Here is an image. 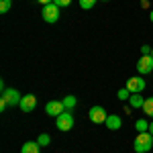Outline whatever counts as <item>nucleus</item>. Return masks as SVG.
I'll return each mask as SVG.
<instances>
[{
	"instance_id": "18",
	"label": "nucleus",
	"mask_w": 153,
	"mask_h": 153,
	"mask_svg": "<svg viewBox=\"0 0 153 153\" xmlns=\"http://www.w3.org/2000/svg\"><path fill=\"white\" fill-rule=\"evenodd\" d=\"M37 143H39L41 147H47L49 143H51V137H49L47 133H41V135H39V139H37Z\"/></svg>"
},
{
	"instance_id": "10",
	"label": "nucleus",
	"mask_w": 153,
	"mask_h": 153,
	"mask_svg": "<svg viewBox=\"0 0 153 153\" xmlns=\"http://www.w3.org/2000/svg\"><path fill=\"white\" fill-rule=\"evenodd\" d=\"M104 125H106L110 131H118L120 127H123V120H120V117H118V114H110V117L106 118Z\"/></svg>"
},
{
	"instance_id": "27",
	"label": "nucleus",
	"mask_w": 153,
	"mask_h": 153,
	"mask_svg": "<svg viewBox=\"0 0 153 153\" xmlns=\"http://www.w3.org/2000/svg\"><path fill=\"white\" fill-rule=\"evenodd\" d=\"M151 55H153V47H151Z\"/></svg>"
},
{
	"instance_id": "21",
	"label": "nucleus",
	"mask_w": 153,
	"mask_h": 153,
	"mask_svg": "<svg viewBox=\"0 0 153 153\" xmlns=\"http://www.w3.org/2000/svg\"><path fill=\"white\" fill-rule=\"evenodd\" d=\"M141 55H151V47L149 45H141Z\"/></svg>"
},
{
	"instance_id": "23",
	"label": "nucleus",
	"mask_w": 153,
	"mask_h": 153,
	"mask_svg": "<svg viewBox=\"0 0 153 153\" xmlns=\"http://www.w3.org/2000/svg\"><path fill=\"white\" fill-rule=\"evenodd\" d=\"M141 6L143 8H149V0H141Z\"/></svg>"
},
{
	"instance_id": "4",
	"label": "nucleus",
	"mask_w": 153,
	"mask_h": 153,
	"mask_svg": "<svg viewBox=\"0 0 153 153\" xmlns=\"http://www.w3.org/2000/svg\"><path fill=\"white\" fill-rule=\"evenodd\" d=\"M151 71H153V55H141V59L137 61V74L147 76Z\"/></svg>"
},
{
	"instance_id": "5",
	"label": "nucleus",
	"mask_w": 153,
	"mask_h": 153,
	"mask_svg": "<svg viewBox=\"0 0 153 153\" xmlns=\"http://www.w3.org/2000/svg\"><path fill=\"white\" fill-rule=\"evenodd\" d=\"M145 78L143 76H135V78H129V82H127V88L131 90V94H143V90H145Z\"/></svg>"
},
{
	"instance_id": "20",
	"label": "nucleus",
	"mask_w": 153,
	"mask_h": 153,
	"mask_svg": "<svg viewBox=\"0 0 153 153\" xmlns=\"http://www.w3.org/2000/svg\"><path fill=\"white\" fill-rule=\"evenodd\" d=\"M70 2H71V0H53V4H57L59 8H63V6H68Z\"/></svg>"
},
{
	"instance_id": "25",
	"label": "nucleus",
	"mask_w": 153,
	"mask_h": 153,
	"mask_svg": "<svg viewBox=\"0 0 153 153\" xmlns=\"http://www.w3.org/2000/svg\"><path fill=\"white\" fill-rule=\"evenodd\" d=\"M149 21H151V23H153V10L149 12Z\"/></svg>"
},
{
	"instance_id": "13",
	"label": "nucleus",
	"mask_w": 153,
	"mask_h": 153,
	"mask_svg": "<svg viewBox=\"0 0 153 153\" xmlns=\"http://www.w3.org/2000/svg\"><path fill=\"white\" fill-rule=\"evenodd\" d=\"M61 102H63V106H65V110H74V108L78 106V98H76V96H71V94H68Z\"/></svg>"
},
{
	"instance_id": "14",
	"label": "nucleus",
	"mask_w": 153,
	"mask_h": 153,
	"mask_svg": "<svg viewBox=\"0 0 153 153\" xmlns=\"http://www.w3.org/2000/svg\"><path fill=\"white\" fill-rule=\"evenodd\" d=\"M135 129L139 131V133H147V131H149V123H147L145 118H139V120L135 123Z\"/></svg>"
},
{
	"instance_id": "15",
	"label": "nucleus",
	"mask_w": 153,
	"mask_h": 153,
	"mask_svg": "<svg viewBox=\"0 0 153 153\" xmlns=\"http://www.w3.org/2000/svg\"><path fill=\"white\" fill-rule=\"evenodd\" d=\"M143 112H145L147 117H153V96L145 100V104H143Z\"/></svg>"
},
{
	"instance_id": "7",
	"label": "nucleus",
	"mask_w": 153,
	"mask_h": 153,
	"mask_svg": "<svg viewBox=\"0 0 153 153\" xmlns=\"http://www.w3.org/2000/svg\"><path fill=\"white\" fill-rule=\"evenodd\" d=\"M88 117H90V120H92V123L100 125V123H106L108 114H106V110L102 108V106H92V108L88 110Z\"/></svg>"
},
{
	"instance_id": "19",
	"label": "nucleus",
	"mask_w": 153,
	"mask_h": 153,
	"mask_svg": "<svg viewBox=\"0 0 153 153\" xmlns=\"http://www.w3.org/2000/svg\"><path fill=\"white\" fill-rule=\"evenodd\" d=\"M117 96H118V100H129L131 98V90L129 88H120L117 92Z\"/></svg>"
},
{
	"instance_id": "9",
	"label": "nucleus",
	"mask_w": 153,
	"mask_h": 153,
	"mask_svg": "<svg viewBox=\"0 0 153 153\" xmlns=\"http://www.w3.org/2000/svg\"><path fill=\"white\" fill-rule=\"evenodd\" d=\"M37 106V96L35 94H25L23 98H21V104H19V108L23 110V112H33Z\"/></svg>"
},
{
	"instance_id": "22",
	"label": "nucleus",
	"mask_w": 153,
	"mask_h": 153,
	"mask_svg": "<svg viewBox=\"0 0 153 153\" xmlns=\"http://www.w3.org/2000/svg\"><path fill=\"white\" fill-rule=\"evenodd\" d=\"M37 2H39V4H43V6H47V4H51V2H53V0H37Z\"/></svg>"
},
{
	"instance_id": "3",
	"label": "nucleus",
	"mask_w": 153,
	"mask_h": 153,
	"mask_svg": "<svg viewBox=\"0 0 153 153\" xmlns=\"http://www.w3.org/2000/svg\"><path fill=\"white\" fill-rule=\"evenodd\" d=\"M59 14H61V8H59L57 4H53V2L47 4V6H43V10H41V16H43L45 23H57Z\"/></svg>"
},
{
	"instance_id": "24",
	"label": "nucleus",
	"mask_w": 153,
	"mask_h": 153,
	"mask_svg": "<svg viewBox=\"0 0 153 153\" xmlns=\"http://www.w3.org/2000/svg\"><path fill=\"white\" fill-rule=\"evenodd\" d=\"M123 110H125V114H131V112H133V108H131V106H125Z\"/></svg>"
},
{
	"instance_id": "12",
	"label": "nucleus",
	"mask_w": 153,
	"mask_h": 153,
	"mask_svg": "<svg viewBox=\"0 0 153 153\" xmlns=\"http://www.w3.org/2000/svg\"><path fill=\"white\" fill-rule=\"evenodd\" d=\"M143 104H145V100H143L141 94H131V98H129L131 108H143Z\"/></svg>"
},
{
	"instance_id": "11",
	"label": "nucleus",
	"mask_w": 153,
	"mask_h": 153,
	"mask_svg": "<svg viewBox=\"0 0 153 153\" xmlns=\"http://www.w3.org/2000/svg\"><path fill=\"white\" fill-rule=\"evenodd\" d=\"M39 143L37 141H27L23 143V147H21V153H39Z\"/></svg>"
},
{
	"instance_id": "1",
	"label": "nucleus",
	"mask_w": 153,
	"mask_h": 153,
	"mask_svg": "<svg viewBox=\"0 0 153 153\" xmlns=\"http://www.w3.org/2000/svg\"><path fill=\"white\" fill-rule=\"evenodd\" d=\"M151 147H153V135L149 131L147 133H139L135 137V141H133L135 153H147V151H151Z\"/></svg>"
},
{
	"instance_id": "28",
	"label": "nucleus",
	"mask_w": 153,
	"mask_h": 153,
	"mask_svg": "<svg viewBox=\"0 0 153 153\" xmlns=\"http://www.w3.org/2000/svg\"><path fill=\"white\" fill-rule=\"evenodd\" d=\"M104 2H108V0H104Z\"/></svg>"
},
{
	"instance_id": "17",
	"label": "nucleus",
	"mask_w": 153,
	"mask_h": 153,
	"mask_svg": "<svg viewBox=\"0 0 153 153\" xmlns=\"http://www.w3.org/2000/svg\"><path fill=\"white\" fill-rule=\"evenodd\" d=\"M12 8V0H0V14H6Z\"/></svg>"
},
{
	"instance_id": "26",
	"label": "nucleus",
	"mask_w": 153,
	"mask_h": 153,
	"mask_svg": "<svg viewBox=\"0 0 153 153\" xmlns=\"http://www.w3.org/2000/svg\"><path fill=\"white\" fill-rule=\"evenodd\" d=\"M149 133H151V135H153V123H151V125H149Z\"/></svg>"
},
{
	"instance_id": "8",
	"label": "nucleus",
	"mask_w": 153,
	"mask_h": 153,
	"mask_svg": "<svg viewBox=\"0 0 153 153\" xmlns=\"http://www.w3.org/2000/svg\"><path fill=\"white\" fill-rule=\"evenodd\" d=\"M45 112H47L49 117H59L61 112H65V106L61 100H49L47 104H45Z\"/></svg>"
},
{
	"instance_id": "16",
	"label": "nucleus",
	"mask_w": 153,
	"mask_h": 153,
	"mask_svg": "<svg viewBox=\"0 0 153 153\" xmlns=\"http://www.w3.org/2000/svg\"><path fill=\"white\" fill-rule=\"evenodd\" d=\"M96 2H98V0H78L80 8H84V10H90V8H94Z\"/></svg>"
},
{
	"instance_id": "6",
	"label": "nucleus",
	"mask_w": 153,
	"mask_h": 153,
	"mask_svg": "<svg viewBox=\"0 0 153 153\" xmlns=\"http://www.w3.org/2000/svg\"><path fill=\"white\" fill-rule=\"evenodd\" d=\"M0 98H2V100H4L8 106H19V104H21V98H23V96L19 94V90L8 88V90H4V92H2V96H0Z\"/></svg>"
},
{
	"instance_id": "2",
	"label": "nucleus",
	"mask_w": 153,
	"mask_h": 153,
	"mask_svg": "<svg viewBox=\"0 0 153 153\" xmlns=\"http://www.w3.org/2000/svg\"><path fill=\"white\" fill-rule=\"evenodd\" d=\"M55 127H57L61 133H68V131L74 127V114H71V110H65V112H61L59 117H55Z\"/></svg>"
}]
</instances>
